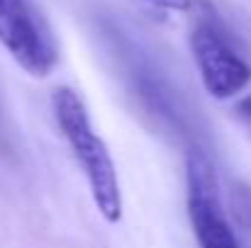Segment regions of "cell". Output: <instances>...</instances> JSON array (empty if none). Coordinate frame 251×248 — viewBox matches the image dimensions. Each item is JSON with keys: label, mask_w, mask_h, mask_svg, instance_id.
<instances>
[{"label": "cell", "mask_w": 251, "mask_h": 248, "mask_svg": "<svg viewBox=\"0 0 251 248\" xmlns=\"http://www.w3.org/2000/svg\"><path fill=\"white\" fill-rule=\"evenodd\" d=\"M0 44L34 78H47L56 64L54 46L27 0H0Z\"/></svg>", "instance_id": "277c9868"}, {"label": "cell", "mask_w": 251, "mask_h": 248, "mask_svg": "<svg viewBox=\"0 0 251 248\" xmlns=\"http://www.w3.org/2000/svg\"><path fill=\"white\" fill-rule=\"evenodd\" d=\"M190 51L202 88L215 100H229L251 83V66L212 22L195 24L190 32Z\"/></svg>", "instance_id": "3957f363"}, {"label": "cell", "mask_w": 251, "mask_h": 248, "mask_svg": "<svg viewBox=\"0 0 251 248\" xmlns=\"http://www.w3.org/2000/svg\"><path fill=\"white\" fill-rule=\"evenodd\" d=\"M51 107L56 124L69 141L76 161L83 170L85 180L93 192V202L105 222L117 224L122 219V192L115 161L105 146V141L93 132L85 102L74 88L59 85L51 92Z\"/></svg>", "instance_id": "6da1fadb"}, {"label": "cell", "mask_w": 251, "mask_h": 248, "mask_svg": "<svg viewBox=\"0 0 251 248\" xmlns=\"http://www.w3.org/2000/svg\"><path fill=\"white\" fill-rule=\"evenodd\" d=\"M139 2L156 10H168V12H188L193 7V0H139Z\"/></svg>", "instance_id": "8992f818"}, {"label": "cell", "mask_w": 251, "mask_h": 248, "mask_svg": "<svg viewBox=\"0 0 251 248\" xmlns=\"http://www.w3.org/2000/svg\"><path fill=\"white\" fill-rule=\"evenodd\" d=\"M185 185H188V214L200 248H239L232 226L225 219V204L220 197V182L212 161L190 149L185 156Z\"/></svg>", "instance_id": "7a4b0ae2"}, {"label": "cell", "mask_w": 251, "mask_h": 248, "mask_svg": "<svg viewBox=\"0 0 251 248\" xmlns=\"http://www.w3.org/2000/svg\"><path fill=\"white\" fill-rule=\"evenodd\" d=\"M229 202H232V209H234L237 219H239L247 229H251V187L249 185L234 182L232 195H229Z\"/></svg>", "instance_id": "5b68a950"}, {"label": "cell", "mask_w": 251, "mask_h": 248, "mask_svg": "<svg viewBox=\"0 0 251 248\" xmlns=\"http://www.w3.org/2000/svg\"><path fill=\"white\" fill-rule=\"evenodd\" d=\"M237 117H239L244 124H249L251 127V92L237 102Z\"/></svg>", "instance_id": "52a82bcc"}]
</instances>
